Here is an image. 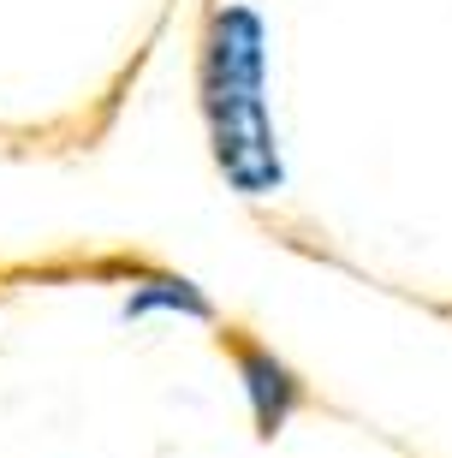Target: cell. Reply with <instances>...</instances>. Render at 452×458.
<instances>
[{
	"label": "cell",
	"mask_w": 452,
	"mask_h": 458,
	"mask_svg": "<svg viewBox=\"0 0 452 458\" xmlns=\"http://www.w3.org/2000/svg\"><path fill=\"white\" fill-rule=\"evenodd\" d=\"M202 125H209V155L215 173L238 197H280L286 191V155L269 107V18L251 0H226L209 18L197 66Z\"/></svg>",
	"instance_id": "obj_1"
},
{
	"label": "cell",
	"mask_w": 452,
	"mask_h": 458,
	"mask_svg": "<svg viewBox=\"0 0 452 458\" xmlns=\"http://www.w3.org/2000/svg\"><path fill=\"white\" fill-rule=\"evenodd\" d=\"M233 369H238V387H244V405H251L256 435H262V441L286 435V423L303 411V381H298V369H292L274 345L244 340V334H233Z\"/></svg>",
	"instance_id": "obj_2"
},
{
	"label": "cell",
	"mask_w": 452,
	"mask_h": 458,
	"mask_svg": "<svg viewBox=\"0 0 452 458\" xmlns=\"http://www.w3.org/2000/svg\"><path fill=\"white\" fill-rule=\"evenodd\" d=\"M149 316H184V322H220L215 298L184 280V274H143L119 298V322H149Z\"/></svg>",
	"instance_id": "obj_3"
}]
</instances>
